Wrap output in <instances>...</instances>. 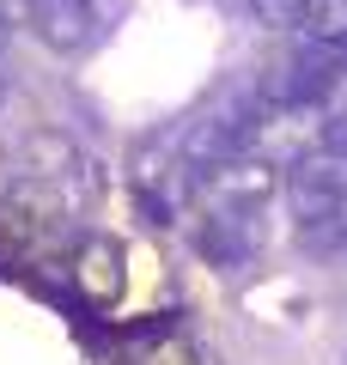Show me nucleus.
<instances>
[{"label": "nucleus", "mask_w": 347, "mask_h": 365, "mask_svg": "<svg viewBox=\"0 0 347 365\" xmlns=\"http://www.w3.org/2000/svg\"><path fill=\"white\" fill-rule=\"evenodd\" d=\"M286 201H293L298 232H305L311 250L347 244V158H335V153L298 158L293 177H286Z\"/></svg>", "instance_id": "obj_1"}, {"label": "nucleus", "mask_w": 347, "mask_h": 365, "mask_svg": "<svg viewBox=\"0 0 347 365\" xmlns=\"http://www.w3.org/2000/svg\"><path fill=\"white\" fill-rule=\"evenodd\" d=\"M129 182H134V195L146 201V213H153V220H171V213L189 201V189H195L201 177L189 170L183 146H171V140H146L141 153H134Z\"/></svg>", "instance_id": "obj_2"}, {"label": "nucleus", "mask_w": 347, "mask_h": 365, "mask_svg": "<svg viewBox=\"0 0 347 365\" xmlns=\"http://www.w3.org/2000/svg\"><path fill=\"white\" fill-rule=\"evenodd\" d=\"M256 110H244V104H226V110H213V116H201V122H189V134H183V158H189V170L195 177H207V170H219V165H231V158H244L250 153V140H256Z\"/></svg>", "instance_id": "obj_3"}, {"label": "nucleus", "mask_w": 347, "mask_h": 365, "mask_svg": "<svg viewBox=\"0 0 347 365\" xmlns=\"http://www.w3.org/2000/svg\"><path fill=\"white\" fill-rule=\"evenodd\" d=\"M341 73H347V55L329 49V43H311V49H298L293 61L268 79V104L274 110H317L323 98L341 86Z\"/></svg>", "instance_id": "obj_4"}, {"label": "nucleus", "mask_w": 347, "mask_h": 365, "mask_svg": "<svg viewBox=\"0 0 347 365\" xmlns=\"http://www.w3.org/2000/svg\"><path fill=\"white\" fill-rule=\"evenodd\" d=\"M189 237H195V250H201V262H207V268H226V274L250 268V262H256V244H262L256 213L213 207V201H207V213L189 225Z\"/></svg>", "instance_id": "obj_5"}, {"label": "nucleus", "mask_w": 347, "mask_h": 365, "mask_svg": "<svg viewBox=\"0 0 347 365\" xmlns=\"http://www.w3.org/2000/svg\"><path fill=\"white\" fill-rule=\"evenodd\" d=\"M25 25L43 49L55 55H86L98 43V6L91 0H31L25 6Z\"/></svg>", "instance_id": "obj_6"}, {"label": "nucleus", "mask_w": 347, "mask_h": 365, "mask_svg": "<svg viewBox=\"0 0 347 365\" xmlns=\"http://www.w3.org/2000/svg\"><path fill=\"white\" fill-rule=\"evenodd\" d=\"M201 182H207V201H213V207L256 213V207H268V195L281 189V165H268V158L244 153V158H231V165L207 170Z\"/></svg>", "instance_id": "obj_7"}, {"label": "nucleus", "mask_w": 347, "mask_h": 365, "mask_svg": "<svg viewBox=\"0 0 347 365\" xmlns=\"http://www.w3.org/2000/svg\"><path fill=\"white\" fill-rule=\"evenodd\" d=\"M311 6H317V0H250L256 25H268V31H305Z\"/></svg>", "instance_id": "obj_8"}, {"label": "nucleus", "mask_w": 347, "mask_h": 365, "mask_svg": "<svg viewBox=\"0 0 347 365\" xmlns=\"http://www.w3.org/2000/svg\"><path fill=\"white\" fill-rule=\"evenodd\" d=\"M317 153L347 158V104H335L329 116H323V128H317Z\"/></svg>", "instance_id": "obj_9"}]
</instances>
